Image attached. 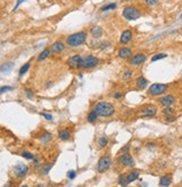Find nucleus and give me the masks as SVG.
I'll return each instance as SVG.
<instances>
[{"mask_svg": "<svg viewBox=\"0 0 182 187\" xmlns=\"http://www.w3.org/2000/svg\"><path fill=\"white\" fill-rule=\"evenodd\" d=\"M136 87L138 89H144L147 87V80L144 77H138L136 79Z\"/></svg>", "mask_w": 182, "mask_h": 187, "instance_id": "412c9836", "label": "nucleus"}, {"mask_svg": "<svg viewBox=\"0 0 182 187\" xmlns=\"http://www.w3.org/2000/svg\"><path fill=\"white\" fill-rule=\"evenodd\" d=\"M99 115L97 114V112L94 111V109H92L91 112H89V114L87 115V121L89 122V123H94V122L97 121V118Z\"/></svg>", "mask_w": 182, "mask_h": 187, "instance_id": "5701e85b", "label": "nucleus"}, {"mask_svg": "<svg viewBox=\"0 0 182 187\" xmlns=\"http://www.w3.org/2000/svg\"><path fill=\"white\" fill-rule=\"evenodd\" d=\"M41 115H42L43 117L44 118H46V120H47V121H52L53 120V116L51 114H49V113H44V112H42L41 113Z\"/></svg>", "mask_w": 182, "mask_h": 187, "instance_id": "72a5a7b5", "label": "nucleus"}, {"mask_svg": "<svg viewBox=\"0 0 182 187\" xmlns=\"http://www.w3.org/2000/svg\"><path fill=\"white\" fill-rule=\"evenodd\" d=\"M121 15H123V17L126 20H136L142 16L140 10L134 6H126L123 9Z\"/></svg>", "mask_w": 182, "mask_h": 187, "instance_id": "7ed1b4c3", "label": "nucleus"}, {"mask_svg": "<svg viewBox=\"0 0 182 187\" xmlns=\"http://www.w3.org/2000/svg\"><path fill=\"white\" fill-rule=\"evenodd\" d=\"M26 95L28 98H33V97H34V94H33L32 91H30V90H26Z\"/></svg>", "mask_w": 182, "mask_h": 187, "instance_id": "37998d69", "label": "nucleus"}, {"mask_svg": "<svg viewBox=\"0 0 182 187\" xmlns=\"http://www.w3.org/2000/svg\"><path fill=\"white\" fill-rule=\"evenodd\" d=\"M28 173V166L25 164H17L14 168V174L16 175L18 178H24L26 176V174Z\"/></svg>", "mask_w": 182, "mask_h": 187, "instance_id": "6e6552de", "label": "nucleus"}, {"mask_svg": "<svg viewBox=\"0 0 182 187\" xmlns=\"http://www.w3.org/2000/svg\"><path fill=\"white\" fill-rule=\"evenodd\" d=\"M9 90H13V87H10V86H2L1 89H0L1 94H3L5 91H9Z\"/></svg>", "mask_w": 182, "mask_h": 187, "instance_id": "f704fd0d", "label": "nucleus"}, {"mask_svg": "<svg viewBox=\"0 0 182 187\" xmlns=\"http://www.w3.org/2000/svg\"><path fill=\"white\" fill-rule=\"evenodd\" d=\"M119 164L125 166V167H134L135 166V160H134V158L130 156L129 153H127V152H124L121 154V157H119Z\"/></svg>", "mask_w": 182, "mask_h": 187, "instance_id": "0eeeda50", "label": "nucleus"}, {"mask_svg": "<svg viewBox=\"0 0 182 187\" xmlns=\"http://www.w3.org/2000/svg\"><path fill=\"white\" fill-rule=\"evenodd\" d=\"M123 96H124L123 92H119V91L114 92V98L115 99H121V98H123Z\"/></svg>", "mask_w": 182, "mask_h": 187, "instance_id": "e433bc0d", "label": "nucleus"}, {"mask_svg": "<svg viewBox=\"0 0 182 187\" xmlns=\"http://www.w3.org/2000/svg\"><path fill=\"white\" fill-rule=\"evenodd\" d=\"M64 43L62 42V41H56V42H54L51 45V51H52V53H61V52H63L64 51Z\"/></svg>", "mask_w": 182, "mask_h": 187, "instance_id": "f8f14e48", "label": "nucleus"}, {"mask_svg": "<svg viewBox=\"0 0 182 187\" xmlns=\"http://www.w3.org/2000/svg\"><path fill=\"white\" fill-rule=\"evenodd\" d=\"M94 111L101 117H110L115 113V107L108 102H99L94 105Z\"/></svg>", "mask_w": 182, "mask_h": 187, "instance_id": "f257e3e1", "label": "nucleus"}, {"mask_svg": "<svg viewBox=\"0 0 182 187\" xmlns=\"http://www.w3.org/2000/svg\"><path fill=\"white\" fill-rule=\"evenodd\" d=\"M168 88H169V86L165 85V83H153V85L150 86L147 92L151 96H159L164 94L168 90Z\"/></svg>", "mask_w": 182, "mask_h": 187, "instance_id": "20e7f679", "label": "nucleus"}, {"mask_svg": "<svg viewBox=\"0 0 182 187\" xmlns=\"http://www.w3.org/2000/svg\"><path fill=\"white\" fill-rule=\"evenodd\" d=\"M14 64L13 62H8V63H6V64H2L1 66V72H8V71H10V70L13 69L14 68Z\"/></svg>", "mask_w": 182, "mask_h": 187, "instance_id": "cd10ccee", "label": "nucleus"}, {"mask_svg": "<svg viewBox=\"0 0 182 187\" xmlns=\"http://www.w3.org/2000/svg\"><path fill=\"white\" fill-rule=\"evenodd\" d=\"M111 165V158L109 156H102V157L98 160L97 164V170L98 173H105L109 169Z\"/></svg>", "mask_w": 182, "mask_h": 187, "instance_id": "423d86ee", "label": "nucleus"}, {"mask_svg": "<svg viewBox=\"0 0 182 187\" xmlns=\"http://www.w3.org/2000/svg\"><path fill=\"white\" fill-rule=\"evenodd\" d=\"M140 178V171L138 170H133L130 171L129 174H127V179H128V181L130 183H134L135 181H137Z\"/></svg>", "mask_w": 182, "mask_h": 187, "instance_id": "6ab92c4d", "label": "nucleus"}, {"mask_svg": "<svg viewBox=\"0 0 182 187\" xmlns=\"http://www.w3.org/2000/svg\"><path fill=\"white\" fill-rule=\"evenodd\" d=\"M117 8V3H108V5H105L100 8L101 11H107V10H113V9H116Z\"/></svg>", "mask_w": 182, "mask_h": 187, "instance_id": "a878e982", "label": "nucleus"}, {"mask_svg": "<svg viewBox=\"0 0 182 187\" xmlns=\"http://www.w3.org/2000/svg\"><path fill=\"white\" fill-rule=\"evenodd\" d=\"M110 46V44L108 42H102L101 43V45H100V49H107V47H109Z\"/></svg>", "mask_w": 182, "mask_h": 187, "instance_id": "ea45409f", "label": "nucleus"}, {"mask_svg": "<svg viewBox=\"0 0 182 187\" xmlns=\"http://www.w3.org/2000/svg\"><path fill=\"white\" fill-rule=\"evenodd\" d=\"M174 102H176V98H174V96L173 95L163 96V97H161V99H160V103H161L164 107H166V106H171Z\"/></svg>", "mask_w": 182, "mask_h": 187, "instance_id": "2eb2a0df", "label": "nucleus"}, {"mask_svg": "<svg viewBox=\"0 0 182 187\" xmlns=\"http://www.w3.org/2000/svg\"><path fill=\"white\" fill-rule=\"evenodd\" d=\"M53 167V162H49V164H45L44 166H42L41 167V169H39V173L42 175H47L49 173V170H51V168Z\"/></svg>", "mask_w": 182, "mask_h": 187, "instance_id": "b1692460", "label": "nucleus"}, {"mask_svg": "<svg viewBox=\"0 0 182 187\" xmlns=\"http://www.w3.org/2000/svg\"><path fill=\"white\" fill-rule=\"evenodd\" d=\"M90 34L93 39H99V37L102 36L104 30H102L100 26H98V25H93V26L90 28Z\"/></svg>", "mask_w": 182, "mask_h": 187, "instance_id": "4468645a", "label": "nucleus"}, {"mask_svg": "<svg viewBox=\"0 0 182 187\" xmlns=\"http://www.w3.org/2000/svg\"><path fill=\"white\" fill-rule=\"evenodd\" d=\"M133 37V32L130 30H125L121 35V44H128Z\"/></svg>", "mask_w": 182, "mask_h": 187, "instance_id": "ddd939ff", "label": "nucleus"}, {"mask_svg": "<svg viewBox=\"0 0 182 187\" xmlns=\"http://www.w3.org/2000/svg\"><path fill=\"white\" fill-rule=\"evenodd\" d=\"M24 1H25V0H17V2H16V6H15V8H14V10H16L17 8H18V7H19L20 5H22V3L24 2Z\"/></svg>", "mask_w": 182, "mask_h": 187, "instance_id": "a19ab883", "label": "nucleus"}, {"mask_svg": "<svg viewBox=\"0 0 182 187\" xmlns=\"http://www.w3.org/2000/svg\"><path fill=\"white\" fill-rule=\"evenodd\" d=\"M132 75H133V71L129 69H125L123 72V79L124 80H128V79L132 77Z\"/></svg>", "mask_w": 182, "mask_h": 187, "instance_id": "c756f323", "label": "nucleus"}, {"mask_svg": "<svg viewBox=\"0 0 182 187\" xmlns=\"http://www.w3.org/2000/svg\"><path fill=\"white\" fill-rule=\"evenodd\" d=\"M132 53H133L132 49H129V47H123V49L118 51V55L121 59H128V58L132 56Z\"/></svg>", "mask_w": 182, "mask_h": 187, "instance_id": "dca6fc26", "label": "nucleus"}, {"mask_svg": "<svg viewBox=\"0 0 182 187\" xmlns=\"http://www.w3.org/2000/svg\"><path fill=\"white\" fill-rule=\"evenodd\" d=\"M128 148H129V145H128V144H127L126 145V147H124V148H121V152H127V151L126 150H128Z\"/></svg>", "mask_w": 182, "mask_h": 187, "instance_id": "c03bdc74", "label": "nucleus"}, {"mask_svg": "<svg viewBox=\"0 0 182 187\" xmlns=\"http://www.w3.org/2000/svg\"><path fill=\"white\" fill-rule=\"evenodd\" d=\"M82 58L81 55H73L71 58H69L66 63H68L69 67L71 68H74V69H81V64H82Z\"/></svg>", "mask_w": 182, "mask_h": 187, "instance_id": "1a4fd4ad", "label": "nucleus"}, {"mask_svg": "<svg viewBox=\"0 0 182 187\" xmlns=\"http://www.w3.org/2000/svg\"><path fill=\"white\" fill-rule=\"evenodd\" d=\"M22 157L25 158V159H28V160H32V159H34V154L30 153V151H24V152H22Z\"/></svg>", "mask_w": 182, "mask_h": 187, "instance_id": "2f4dec72", "label": "nucleus"}, {"mask_svg": "<svg viewBox=\"0 0 182 187\" xmlns=\"http://www.w3.org/2000/svg\"><path fill=\"white\" fill-rule=\"evenodd\" d=\"M51 140H52V134H51L49 132H44L42 134V136L39 138V141H41V143H43V144L49 143Z\"/></svg>", "mask_w": 182, "mask_h": 187, "instance_id": "4be33fe9", "label": "nucleus"}, {"mask_svg": "<svg viewBox=\"0 0 182 187\" xmlns=\"http://www.w3.org/2000/svg\"><path fill=\"white\" fill-rule=\"evenodd\" d=\"M39 162H41V159H39V157H38V156H35V157H34V159H33V165H34V166H37Z\"/></svg>", "mask_w": 182, "mask_h": 187, "instance_id": "58836bf2", "label": "nucleus"}, {"mask_svg": "<svg viewBox=\"0 0 182 187\" xmlns=\"http://www.w3.org/2000/svg\"><path fill=\"white\" fill-rule=\"evenodd\" d=\"M98 64H99V59L96 58V56L93 55L83 56L81 69H91V68H94V67L98 66Z\"/></svg>", "mask_w": 182, "mask_h": 187, "instance_id": "39448f33", "label": "nucleus"}, {"mask_svg": "<svg viewBox=\"0 0 182 187\" xmlns=\"http://www.w3.org/2000/svg\"><path fill=\"white\" fill-rule=\"evenodd\" d=\"M107 144H108L107 136H101V138L98 139V145H99L100 148H105V147H107Z\"/></svg>", "mask_w": 182, "mask_h": 187, "instance_id": "bb28decb", "label": "nucleus"}, {"mask_svg": "<svg viewBox=\"0 0 182 187\" xmlns=\"http://www.w3.org/2000/svg\"><path fill=\"white\" fill-rule=\"evenodd\" d=\"M172 183V176L171 175H165L160 178L159 185L160 186H170Z\"/></svg>", "mask_w": 182, "mask_h": 187, "instance_id": "f3484780", "label": "nucleus"}, {"mask_svg": "<svg viewBox=\"0 0 182 187\" xmlns=\"http://www.w3.org/2000/svg\"><path fill=\"white\" fill-rule=\"evenodd\" d=\"M87 37H88V34L85 30H81V32H78V33L71 34L66 37V44L71 47H77V46H81L83 45L87 41Z\"/></svg>", "mask_w": 182, "mask_h": 187, "instance_id": "f03ea898", "label": "nucleus"}, {"mask_svg": "<svg viewBox=\"0 0 182 187\" xmlns=\"http://www.w3.org/2000/svg\"><path fill=\"white\" fill-rule=\"evenodd\" d=\"M70 136H71V133H70V131H69L68 128H62V130L59 131V138L61 139L62 141L69 140Z\"/></svg>", "mask_w": 182, "mask_h": 187, "instance_id": "a211bd4d", "label": "nucleus"}, {"mask_svg": "<svg viewBox=\"0 0 182 187\" xmlns=\"http://www.w3.org/2000/svg\"><path fill=\"white\" fill-rule=\"evenodd\" d=\"M118 184L121 185V186H127V185L129 184V181L127 179V175H121L119 178H118Z\"/></svg>", "mask_w": 182, "mask_h": 187, "instance_id": "393cba45", "label": "nucleus"}, {"mask_svg": "<svg viewBox=\"0 0 182 187\" xmlns=\"http://www.w3.org/2000/svg\"><path fill=\"white\" fill-rule=\"evenodd\" d=\"M156 112H157V108L154 105H146L140 111V114L144 117H153L156 115Z\"/></svg>", "mask_w": 182, "mask_h": 187, "instance_id": "9b49d317", "label": "nucleus"}, {"mask_svg": "<svg viewBox=\"0 0 182 187\" xmlns=\"http://www.w3.org/2000/svg\"><path fill=\"white\" fill-rule=\"evenodd\" d=\"M166 54H163V53H161V54H155V55L152 58V62H155V61H159V60L161 59H164V58H166Z\"/></svg>", "mask_w": 182, "mask_h": 187, "instance_id": "473e14b6", "label": "nucleus"}, {"mask_svg": "<svg viewBox=\"0 0 182 187\" xmlns=\"http://www.w3.org/2000/svg\"><path fill=\"white\" fill-rule=\"evenodd\" d=\"M75 171L74 170H70L68 171V174H66V176H68V178H70V179H74L75 178Z\"/></svg>", "mask_w": 182, "mask_h": 187, "instance_id": "c9c22d12", "label": "nucleus"}, {"mask_svg": "<svg viewBox=\"0 0 182 187\" xmlns=\"http://www.w3.org/2000/svg\"><path fill=\"white\" fill-rule=\"evenodd\" d=\"M176 120V117H173L172 115H170V116H166V122H173Z\"/></svg>", "mask_w": 182, "mask_h": 187, "instance_id": "79ce46f5", "label": "nucleus"}, {"mask_svg": "<svg viewBox=\"0 0 182 187\" xmlns=\"http://www.w3.org/2000/svg\"><path fill=\"white\" fill-rule=\"evenodd\" d=\"M30 62H27V63H25L22 68H20V70H19V75H25V73L30 70Z\"/></svg>", "mask_w": 182, "mask_h": 187, "instance_id": "c85d7f7f", "label": "nucleus"}, {"mask_svg": "<svg viewBox=\"0 0 182 187\" xmlns=\"http://www.w3.org/2000/svg\"><path fill=\"white\" fill-rule=\"evenodd\" d=\"M51 49L49 47H46V49H44L43 50V52L41 53L38 55V58H37V62H41V61H44L45 59H47L49 58V55L51 54Z\"/></svg>", "mask_w": 182, "mask_h": 187, "instance_id": "aec40b11", "label": "nucleus"}, {"mask_svg": "<svg viewBox=\"0 0 182 187\" xmlns=\"http://www.w3.org/2000/svg\"><path fill=\"white\" fill-rule=\"evenodd\" d=\"M180 18H181V19H182V15H181V16H180Z\"/></svg>", "mask_w": 182, "mask_h": 187, "instance_id": "49530a36", "label": "nucleus"}, {"mask_svg": "<svg viewBox=\"0 0 182 187\" xmlns=\"http://www.w3.org/2000/svg\"><path fill=\"white\" fill-rule=\"evenodd\" d=\"M157 1H159V0H145L147 6H154V5L157 3Z\"/></svg>", "mask_w": 182, "mask_h": 187, "instance_id": "4c0bfd02", "label": "nucleus"}, {"mask_svg": "<svg viewBox=\"0 0 182 187\" xmlns=\"http://www.w3.org/2000/svg\"><path fill=\"white\" fill-rule=\"evenodd\" d=\"M124 1H129V0H124Z\"/></svg>", "mask_w": 182, "mask_h": 187, "instance_id": "a18cd8bd", "label": "nucleus"}, {"mask_svg": "<svg viewBox=\"0 0 182 187\" xmlns=\"http://www.w3.org/2000/svg\"><path fill=\"white\" fill-rule=\"evenodd\" d=\"M173 108L171 107V106H166V107H164V109H163V115H165V116H170V115H173Z\"/></svg>", "mask_w": 182, "mask_h": 187, "instance_id": "7c9ffc66", "label": "nucleus"}, {"mask_svg": "<svg viewBox=\"0 0 182 187\" xmlns=\"http://www.w3.org/2000/svg\"><path fill=\"white\" fill-rule=\"evenodd\" d=\"M146 61V55L144 53H138V54H135L129 59L128 63L130 66H138V64H142Z\"/></svg>", "mask_w": 182, "mask_h": 187, "instance_id": "9d476101", "label": "nucleus"}]
</instances>
